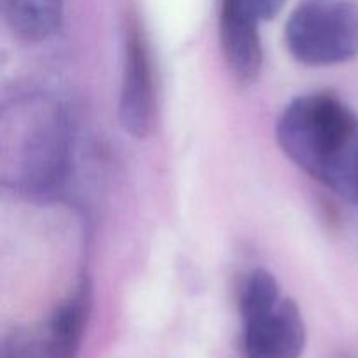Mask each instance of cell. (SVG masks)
<instances>
[{
	"label": "cell",
	"mask_w": 358,
	"mask_h": 358,
	"mask_svg": "<svg viewBox=\"0 0 358 358\" xmlns=\"http://www.w3.org/2000/svg\"><path fill=\"white\" fill-rule=\"evenodd\" d=\"M91 303V285L83 278L48 318L13 329L3 338L2 358H76L90 322Z\"/></svg>",
	"instance_id": "obj_4"
},
{
	"label": "cell",
	"mask_w": 358,
	"mask_h": 358,
	"mask_svg": "<svg viewBox=\"0 0 358 358\" xmlns=\"http://www.w3.org/2000/svg\"><path fill=\"white\" fill-rule=\"evenodd\" d=\"M276 138L301 170L358 203V115L338 96L317 93L290 101L278 119Z\"/></svg>",
	"instance_id": "obj_1"
},
{
	"label": "cell",
	"mask_w": 358,
	"mask_h": 358,
	"mask_svg": "<svg viewBox=\"0 0 358 358\" xmlns=\"http://www.w3.org/2000/svg\"><path fill=\"white\" fill-rule=\"evenodd\" d=\"M122 79L119 93V121L135 138H145L156 117L152 65L145 35L136 17H128L122 38Z\"/></svg>",
	"instance_id": "obj_5"
},
{
	"label": "cell",
	"mask_w": 358,
	"mask_h": 358,
	"mask_svg": "<svg viewBox=\"0 0 358 358\" xmlns=\"http://www.w3.org/2000/svg\"><path fill=\"white\" fill-rule=\"evenodd\" d=\"M243 320L245 358H301L306 348V325L294 301L280 297L276 303Z\"/></svg>",
	"instance_id": "obj_6"
},
{
	"label": "cell",
	"mask_w": 358,
	"mask_h": 358,
	"mask_svg": "<svg viewBox=\"0 0 358 358\" xmlns=\"http://www.w3.org/2000/svg\"><path fill=\"white\" fill-rule=\"evenodd\" d=\"M259 23L234 0H222L220 44L231 73L240 84H254L262 70V42Z\"/></svg>",
	"instance_id": "obj_7"
},
{
	"label": "cell",
	"mask_w": 358,
	"mask_h": 358,
	"mask_svg": "<svg viewBox=\"0 0 358 358\" xmlns=\"http://www.w3.org/2000/svg\"><path fill=\"white\" fill-rule=\"evenodd\" d=\"M10 31L28 42L45 41L58 31L63 0H0Z\"/></svg>",
	"instance_id": "obj_8"
},
{
	"label": "cell",
	"mask_w": 358,
	"mask_h": 358,
	"mask_svg": "<svg viewBox=\"0 0 358 358\" xmlns=\"http://www.w3.org/2000/svg\"><path fill=\"white\" fill-rule=\"evenodd\" d=\"M290 55L308 66L345 63L358 55L357 0H303L285 27Z\"/></svg>",
	"instance_id": "obj_3"
},
{
	"label": "cell",
	"mask_w": 358,
	"mask_h": 358,
	"mask_svg": "<svg viewBox=\"0 0 358 358\" xmlns=\"http://www.w3.org/2000/svg\"><path fill=\"white\" fill-rule=\"evenodd\" d=\"M241 9L250 13L255 20H273L283 9L287 0H234Z\"/></svg>",
	"instance_id": "obj_10"
},
{
	"label": "cell",
	"mask_w": 358,
	"mask_h": 358,
	"mask_svg": "<svg viewBox=\"0 0 358 358\" xmlns=\"http://www.w3.org/2000/svg\"><path fill=\"white\" fill-rule=\"evenodd\" d=\"M282 297L278 282L266 269H255L243 282L240 290V315L241 318L261 311L262 308L276 303Z\"/></svg>",
	"instance_id": "obj_9"
},
{
	"label": "cell",
	"mask_w": 358,
	"mask_h": 358,
	"mask_svg": "<svg viewBox=\"0 0 358 358\" xmlns=\"http://www.w3.org/2000/svg\"><path fill=\"white\" fill-rule=\"evenodd\" d=\"M70 156L69 117L62 105L30 98L13 115L3 112L2 166L6 180L30 194L58 187Z\"/></svg>",
	"instance_id": "obj_2"
}]
</instances>
